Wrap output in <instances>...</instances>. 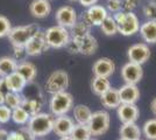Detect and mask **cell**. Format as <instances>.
<instances>
[{
  "mask_svg": "<svg viewBox=\"0 0 156 140\" xmlns=\"http://www.w3.org/2000/svg\"><path fill=\"white\" fill-rule=\"evenodd\" d=\"M54 116L51 113H40L32 116L30 119L27 124V128L29 130V132L35 137H44L47 134L52 132V127H54Z\"/></svg>",
  "mask_w": 156,
  "mask_h": 140,
  "instance_id": "obj_1",
  "label": "cell"
},
{
  "mask_svg": "<svg viewBox=\"0 0 156 140\" xmlns=\"http://www.w3.org/2000/svg\"><path fill=\"white\" fill-rule=\"evenodd\" d=\"M114 20L117 22L118 33L124 36H132L140 29V21L136 14L134 12H125L121 11L113 15Z\"/></svg>",
  "mask_w": 156,
  "mask_h": 140,
  "instance_id": "obj_2",
  "label": "cell"
},
{
  "mask_svg": "<svg viewBox=\"0 0 156 140\" xmlns=\"http://www.w3.org/2000/svg\"><path fill=\"white\" fill-rule=\"evenodd\" d=\"M73 107V97L70 92L63 91L52 95L49 102V109L52 116L59 117L64 116Z\"/></svg>",
  "mask_w": 156,
  "mask_h": 140,
  "instance_id": "obj_3",
  "label": "cell"
},
{
  "mask_svg": "<svg viewBox=\"0 0 156 140\" xmlns=\"http://www.w3.org/2000/svg\"><path fill=\"white\" fill-rule=\"evenodd\" d=\"M44 36H46L47 45L49 48H54V49H59V48H64L70 41V32L58 25L56 26L49 27L44 32Z\"/></svg>",
  "mask_w": 156,
  "mask_h": 140,
  "instance_id": "obj_4",
  "label": "cell"
},
{
  "mask_svg": "<svg viewBox=\"0 0 156 140\" xmlns=\"http://www.w3.org/2000/svg\"><path fill=\"white\" fill-rule=\"evenodd\" d=\"M37 31H40L39 26L35 23H30V25H26V26L12 27L7 38L13 47H25L28 40Z\"/></svg>",
  "mask_w": 156,
  "mask_h": 140,
  "instance_id": "obj_5",
  "label": "cell"
},
{
  "mask_svg": "<svg viewBox=\"0 0 156 140\" xmlns=\"http://www.w3.org/2000/svg\"><path fill=\"white\" fill-rule=\"evenodd\" d=\"M70 80H69V75L65 70L58 69L52 71L49 77L47 78L46 82V90L51 95L58 92L66 91V89L69 88Z\"/></svg>",
  "mask_w": 156,
  "mask_h": 140,
  "instance_id": "obj_6",
  "label": "cell"
},
{
  "mask_svg": "<svg viewBox=\"0 0 156 140\" xmlns=\"http://www.w3.org/2000/svg\"><path fill=\"white\" fill-rule=\"evenodd\" d=\"M111 124V117L110 114L107 113L106 111H96V112H92L91 119L89 121L87 126L90 128V132H91L92 137H100L105 134L108 128H110Z\"/></svg>",
  "mask_w": 156,
  "mask_h": 140,
  "instance_id": "obj_7",
  "label": "cell"
},
{
  "mask_svg": "<svg viewBox=\"0 0 156 140\" xmlns=\"http://www.w3.org/2000/svg\"><path fill=\"white\" fill-rule=\"evenodd\" d=\"M48 49H49V47L47 45L44 32H42V31H37L28 40V42L25 46L27 56H39L47 52Z\"/></svg>",
  "mask_w": 156,
  "mask_h": 140,
  "instance_id": "obj_8",
  "label": "cell"
},
{
  "mask_svg": "<svg viewBox=\"0 0 156 140\" xmlns=\"http://www.w3.org/2000/svg\"><path fill=\"white\" fill-rule=\"evenodd\" d=\"M127 56H128L129 62L142 66L150 59L149 46L144 42L132 45L127 50Z\"/></svg>",
  "mask_w": 156,
  "mask_h": 140,
  "instance_id": "obj_9",
  "label": "cell"
},
{
  "mask_svg": "<svg viewBox=\"0 0 156 140\" xmlns=\"http://www.w3.org/2000/svg\"><path fill=\"white\" fill-rule=\"evenodd\" d=\"M108 12L101 5H93L86 9V12L82 15V20L86 22L90 26H99L103 23V21L107 18Z\"/></svg>",
  "mask_w": 156,
  "mask_h": 140,
  "instance_id": "obj_10",
  "label": "cell"
},
{
  "mask_svg": "<svg viewBox=\"0 0 156 140\" xmlns=\"http://www.w3.org/2000/svg\"><path fill=\"white\" fill-rule=\"evenodd\" d=\"M120 74H121V77L126 84H135L136 85L137 83L142 80V66L133 63V62H127L122 66Z\"/></svg>",
  "mask_w": 156,
  "mask_h": 140,
  "instance_id": "obj_11",
  "label": "cell"
},
{
  "mask_svg": "<svg viewBox=\"0 0 156 140\" xmlns=\"http://www.w3.org/2000/svg\"><path fill=\"white\" fill-rule=\"evenodd\" d=\"M55 20L57 25L61 27H64L66 29L71 28L78 21L76 9L72 6H62L56 11Z\"/></svg>",
  "mask_w": 156,
  "mask_h": 140,
  "instance_id": "obj_12",
  "label": "cell"
},
{
  "mask_svg": "<svg viewBox=\"0 0 156 140\" xmlns=\"http://www.w3.org/2000/svg\"><path fill=\"white\" fill-rule=\"evenodd\" d=\"M115 71V63L110 57H100L92 66V73L98 77L108 78Z\"/></svg>",
  "mask_w": 156,
  "mask_h": 140,
  "instance_id": "obj_13",
  "label": "cell"
},
{
  "mask_svg": "<svg viewBox=\"0 0 156 140\" xmlns=\"http://www.w3.org/2000/svg\"><path fill=\"white\" fill-rule=\"evenodd\" d=\"M73 126H75V121L71 117H69L66 114L59 116V117H56L54 120L52 132L56 135H58L59 138L69 137L73 130Z\"/></svg>",
  "mask_w": 156,
  "mask_h": 140,
  "instance_id": "obj_14",
  "label": "cell"
},
{
  "mask_svg": "<svg viewBox=\"0 0 156 140\" xmlns=\"http://www.w3.org/2000/svg\"><path fill=\"white\" fill-rule=\"evenodd\" d=\"M117 114L122 124H129L136 121L140 111L135 104H120V106L117 109Z\"/></svg>",
  "mask_w": 156,
  "mask_h": 140,
  "instance_id": "obj_15",
  "label": "cell"
},
{
  "mask_svg": "<svg viewBox=\"0 0 156 140\" xmlns=\"http://www.w3.org/2000/svg\"><path fill=\"white\" fill-rule=\"evenodd\" d=\"M118 91L121 104H135L140 99V90L135 84H125Z\"/></svg>",
  "mask_w": 156,
  "mask_h": 140,
  "instance_id": "obj_16",
  "label": "cell"
},
{
  "mask_svg": "<svg viewBox=\"0 0 156 140\" xmlns=\"http://www.w3.org/2000/svg\"><path fill=\"white\" fill-rule=\"evenodd\" d=\"M77 43L78 46V53L85 55V56H90L97 52L98 49V41L94 36H92L91 34L85 36L83 39H72Z\"/></svg>",
  "mask_w": 156,
  "mask_h": 140,
  "instance_id": "obj_17",
  "label": "cell"
},
{
  "mask_svg": "<svg viewBox=\"0 0 156 140\" xmlns=\"http://www.w3.org/2000/svg\"><path fill=\"white\" fill-rule=\"evenodd\" d=\"M51 12L49 0H33L29 5V13L36 19H44Z\"/></svg>",
  "mask_w": 156,
  "mask_h": 140,
  "instance_id": "obj_18",
  "label": "cell"
},
{
  "mask_svg": "<svg viewBox=\"0 0 156 140\" xmlns=\"http://www.w3.org/2000/svg\"><path fill=\"white\" fill-rule=\"evenodd\" d=\"M5 82H6L7 89L9 92H16V93H21L25 88L27 87V81L20 75L19 73H13L11 75H8L5 77Z\"/></svg>",
  "mask_w": 156,
  "mask_h": 140,
  "instance_id": "obj_19",
  "label": "cell"
},
{
  "mask_svg": "<svg viewBox=\"0 0 156 140\" xmlns=\"http://www.w3.org/2000/svg\"><path fill=\"white\" fill-rule=\"evenodd\" d=\"M139 32L144 43L147 45L156 43V21L147 20L146 22L141 23Z\"/></svg>",
  "mask_w": 156,
  "mask_h": 140,
  "instance_id": "obj_20",
  "label": "cell"
},
{
  "mask_svg": "<svg viewBox=\"0 0 156 140\" xmlns=\"http://www.w3.org/2000/svg\"><path fill=\"white\" fill-rule=\"evenodd\" d=\"M16 73H19L20 75L27 81V83H32L33 81L36 78L37 69H36V66H35L33 62H29V61L25 60L18 63Z\"/></svg>",
  "mask_w": 156,
  "mask_h": 140,
  "instance_id": "obj_21",
  "label": "cell"
},
{
  "mask_svg": "<svg viewBox=\"0 0 156 140\" xmlns=\"http://www.w3.org/2000/svg\"><path fill=\"white\" fill-rule=\"evenodd\" d=\"M120 138L125 140H140L142 135L141 128L137 126L135 123L122 124L119 130Z\"/></svg>",
  "mask_w": 156,
  "mask_h": 140,
  "instance_id": "obj_22",
  "label": "cell"
},
{
  "mask_svg": "<svg viewBox=\"0 0 156 140\" xmlns=\"http://www.w3.org/2000/svg\"><path fill=\"white\" fill-rule=\"evenodd\" d=\"M100 102L103 106L106 109H118L121 104L118 89H114V88L108 89L106 92L100 96Z\"/></svg>",
  "mask_w": 156,
  "mask_h": 140,
  "instance_id": "obj_23",
  "label": "cell"
},
{
  "mask_svg": "<svg viewBox=\"0 0 156 140\" xmlns=\"http://www.w3.org/2000/svg\"><path fill=\"white\" fill-rule=\"evenodd\" d=\"M91 116L92 111L87 105L78 104V105L73 107V118L77 121V124L87 125L90 119H91Z\"/></svg>",
  "mask_w": 156,
  "mask_h": 140,
  "instance_id": "obj_24",
  "label": "cell"
},
{
  "mask_svg": "<svg viewBox=\"0 0 156 140\" xmlns=\"http://www.w3.org/2000/svg\"><path fill=\"white\" fill-rule=\"evenodd\" d=\"M18 62L12 56L0 57V77H6L8 75L16 71Z\"/></svg>",
  "mask_w": 156,
  "mask_h": 140,
  "instance_id": "obj_25",
  "label": "cell"
},
{
  "mask_svg": "<svg viewBox=\"0 0 156 140\" xmlns=\"http://www.w3.org/2000/svg\"><path fill=\"white\" fill-rule=\"evenodd\" d=\"M91 26L87 25L83 20L77 21L73 26L70 28V38L71 39H83L85 36L90 35Z\"/></svg>",
  "mask_w": 156,
  "mask_h": 140,
  "instance_id": "obj_26",
  "label": "cell"
},
{
  "mask_svg": "<svg viewBox=\"0 0 156 140\" xmlns=\"http://www.w3.org/2000/svg\"><path fill=\"white\" fill-rule=\"evenodd\" d=\"M111 82L108 78H105V77H98L94 76L93 80L91 82V90L92 92L97 96H101L103 93H105L108 89H111Z\"/></svg>",
  "mask_w": 156,
  "mask_h": 140,
  "instance_id": "obj_27",
  "label": "cell"
},
{
  "mask_svg": "<svg viewBox=\"0 0 156 140\" xmlns=\"http://www.w3.org/2000/svg\"><path fill=\"white\" fill-rule=\"evenodd\" d=\"M70 137L73 140H89L92 138L89 126L82 124H75Z\"/></svg>",
  "mask_w": 156,
  "mask_h": 140,
  "instance_id": "obj_28",
  "label": "cell"
},
{
  "mask_svg": "<svg viewBox=\"0 0 156 140\" xmlns=\"http://www.w3.org/2000/svg\"><path fill=\"white\" fill-rule=\"evenodd\" d=\"M30 117L32 116L28 113L22 106H19L12 110V120L18 125H27Z\"/></svg>",
  "mask_w": 156,
  "mask_h": 140,
  "instance_id": "obj_29",
  "label": "cell"
},
{
  "mask_svg": "<svg viewBox=\"0 0 156 140\" xmlns=\"http://www.w3.org/2000/svg\"><path fill=\"white\" fill-rule=\"evenodd\" d=\"M21 106L23 107L30 116H35V114L40 113V110H41L42 104L36 98H26V97H23Z\"/></svg>",
  "mask_w": 156,
  "mask_h": 140,
  "instance_id": "obj_30",
  "label": "cell"
},
{
  "mask_svg": "<svg viewBox=\"0 0 156 140\" xmlns=\"http://www.w3.org/2000/svg\"><path fill=\"white\" fill-rule=\"evenodd\" d=\"M100 29L101 32L107 35V36H113L118 33V26H117V22L114 20V18L112 15H107V18L103 21V23L100 25Z\"/></svg>",
  "mask_w": 156,
  "mask_h": 140,
  "instance_id": "obj_31",
  "label": "cell"
},
{
  "mask_svg": "<svg viewBox=\"0 0 156 140\" xmlns=\"http://www.w3.org/2000/svg\"><path fill=\"white\" fill-rule=\"evenodd\" d=\"M141 131L147 140H156V118L147 120L143 124Z\"/></svg>",
  "mask_w": 156,
  "mask_h": 140,
  "instance_id": "obj_32",
  "label": "cell"
},
{
  "mask_svg": "<svg viewBox=\"0 0 156 140\" xmlns=\"http://www.w3.org/2000/svg\"><path fill=\"white\" fill-rule=\"evenodd\" d=\"M22 100H23V96H21L20 93L8 91L5 95V105H7L11 110H14L16 107L21 106Z\"/></svg>",
  "mask_w": 156,
  "mask_h": 140,
  "instance_id": "obj_33",
  "label": "cell"
},
{
  "mask_svg": "<svg viewBox=\"0 0 156 140\" xmlns=\"http://www.w3.org/2000/svg\"><path fill=\"white\" fill-rule=\"evenodd\" d=\"M11 29H12V25L9 19L5 15H0V38L8 36Z\"/></svg>",
  "mask_w": 156,
  "mask_h": 140,
  "instance_id": "obj_34",
  "label": "cell"
},
{
  "mask_svg": "<svg viewBox=\"0 0 156 140\" xmlns=\"http://www.w3.org/2000/svg\"><path fill=\"white\" fill-rule=\"evenodd\" d=\"M105 8L112 14L119 13L122 11V0H107Z\"/></svg>",
  "mask_w": 156,
  "mask_h": 140,
  "instance_id": "obj_35",
  "label": "cell"
},
{
  "mask_svg": "<svg viewBox=\"0 0 156 140\" xmlns=\"http://www.w3.org/2000/svg\"><path fill=\"white\" fill-rule=\"evenodd\" d=\"M143 14L147 20L156 21V2H148L143 7Z\"/></svg>",
  "mask_w": 156,
  "mask_h": 140,
  "instance_id": "obj_36",
  "label": "cell"
},
{
  "mask_svg": "<svg viewBox=\"0 0 156 140\" xmlns=\"http://www.w3.org/2000/svg\"><path fill=\"white\" fill-rule=\"evenodd\" d=\"M12 119V110L7 105H0V124H6Z\"/></svg>",
  "mask_w": 156,
  "mask_h": 140,
  "instance_id": "obj_37",
  "label": "cell"
},
{
  "mask_svg": "<svg viewBox=\"0 0 156 140\" xmlns=\"http://www.w3.org/2000/svg\"><path fill=\"white\" fill-rule=\"evenodd\" d=\"M142 0H122V9L125 12H133Z\"/></svg>",
  "mask_w": 156,
  "mask_h": 140,
  "instance_id": "obj_38",
  "label": "cell"
},
{
  "mask_svg": "<svg viewBox=\"0 0 156 140\" xmlns=\"http://www.w3.org/2000/svg\"><path fill=\"white\" fill-rule=\"evenodd\" d=\"M13 57L14 60L19 63V61H25V57L27 56L26 50H25V47H13Z\"/></svg>",
  "mask_w": 156,
  "mask_h": 140,
  "instance_id": "obj_39",
  "label": "cell"
},
{
  "mask_svg": "<svg viewBox=\"0 0 156 140\" xmlns=\"http://www.w3.org/2000/svg\"><path fill=\"white\" fill-rule=\"evenodd\" d=\"M7 140H26L25 135L19 131H13L11 133H8V138Z\"/></svg>",
  "mask_w": 156,
  "mask_h": 140,
  "instance_id": "obj_40",
  "label": "cell"
},
{
  "mask_svg": "<svg viewBox=\"0 0 156 140\" xmlns=\"http://www.w3.org/2000/svg\"><path fill=\"white\" fill-rule=\"evenodd\" d=\"M78 1H79V4H80L82 6L86 7V8L93 6V5H97V2H98V0H78Z\"/></svg>",
  "mask_w": 156,
  "mask_h": 140,
  "instance_id": "obj_41",
  "label": "cell"
},
{
  "mask_svg": "<svg viewBox=\"0 0 156 140\" xmlns=\"http://www.w3.org/2000/svg\"><path fill=\"white\" fill-rule=\"evenodd\" d=\"M0 92L5 93V95L8 92V89H7L6 82H5V77H0Z\"/></svg>",
  "mask_w": 156,
  "mask_h": 140,
  "instance_id": "obj_42",
  "label": "cell"
},
{
  "mask_svg": "<svg viewBox=\"0 0 156 140\" xmlns=\"http://www.w3.org/2000/svg\"><path fill=\"white\" fill-rule=\"evenodd\" d=\"M8 138V132L5 128H0V140H7Z\"/></svg>",
  "mask_w": 156,
  "mask_h": 140,
  "instance_id": "obj_43",
  "label": "cell"
},
{
  "mask_svg": "<svg viewBox=\"0 0 156 140\" xmlns=\"http://www.w3.org/2000/svg\"><path fill=\"white\" fill-rule=\"evenodd\" d=\"M150 110H151L153 114L156 117V97L151 100V103H150Z\"/></svg>",
  "mask_w": 156,
  "mask_h": 140,
  "instance_id": "obj_44",
  "label": "cell"
},
{
  "mask_svg": "<svg viewBox=\"0 0 156 140\" xmlns=\"http://www.w3.org/2000/svg\"><path fill=\"white\" fill-rule=\"evenodd\" d=\"M5 104V93L0 92V105H4Z\"/></svg>",
  "mask_w": 156,
  "mask_h": 140,
  "instance_id": "obj_45",
  "label": "cell"
},
{
  "mask_svg": "<svg viewBox=\"0 0 156 140\" xmlns=\"http://www.w3.org/2000/svg\"><path fill=\"white\" fill-rule=\"evenodd\" d=\"M59 140H73V139H72L71 137L69 135V137H63V138H59Z\"/></svg>",
  "mask_w": 156,
  "mask_h": 140,
  "instance_id": "obj_46",
  "label": "cell"
},
{
  "mask_svg": "<svg viewBox=\"0 0 156 140\" xmlns=\"http://www.w3.org/2000/svg\"><path fill=\"white\" fill-rule=\"evenodd\" d=\"M68 1H70V2H76V1H78V0H68Z\"/></svg>",
  "mask_w": 156,
  "mask_h": 140,
  "instance_id": "obj_47",
  "label": "cell"
},
{
  "mask_svg": "<svg viewBox=\"0 0 156 140\" xmlns=\"http://www.w3.org/2000/svg\"><path fill=\"white\" fill-rule=\"evenodd\" d=\"M148 2H156V0H148Z\"/></svg>",
  "mask_w": 156,
  "mask_h": 140,
  "instance_id": "obj_48",
  "label": "cell"
},
{
  "mask_svg": "<svg viewBox=\"0 0 156 140\" xmlns=\"http://www.w3.org/2000/svg\"><path fill=\"white\" fill-rule=\"evenodd\" d=\"M89 140H98V139H96V138H91V139H89Z\"/></svg>",
  "mask_w": 156,
  "mask_h": 140,
  "instance_id": "obj_49",
  "label": "cell"
},
{
  "mask_svg": "<svg viewBox=\"0 0 156 140\" xmlns=\"http://www.w3.org/2000/svg\"><path fill=\"white\" fill-rule=\"evenodd\" d=\"M119 140H125V139H121V138H120V139H119Z\"/></svg>",
  "mask_w": 156,
  "mask_h": 140,
  "instance_id": "obj_50",
  "label": "cell"
},
{
  "mask_svg": "<svg viewBox=\"0 0 156 140\" xmlns=\"http://www.w3.org/2000/svg\"><path fill=\"white\" fill-rule=\"evenodd\" d=\"M140 140H143V139H140Z\"/></svg>",
  "mask_w": 156,
  "mask_h": 140,
  "instance_id": "obj_51",
  "label": "cell"
}]
</instances>
